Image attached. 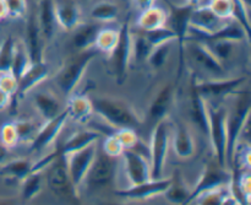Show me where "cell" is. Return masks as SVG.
Returning a JSON list of instances; mask_svg holds the SVG:
<instances>
[{
	"label": "cell",
	"instance_id": "1",
	"mask_svg": "<svg viewBox=\"0 0 251 205\" xmlns=\"http://www.w3.org/2000/svg\"><path fill=\"white\" fill-rule=\"evenodd\" d=\"M93 113L102 118L114 130L122 128L136 129L142 124L141 116L137 111L124 100L110 96H96L91 98Z\"/></svg>",
	"mask_w": 251,
	"mask_h": 205
},
{
	"label": "cell",
	"instance_id": "2",
	"mask_svg": "<svg viewBox=\"0 0 251 205\" xmlns=\"http://www.w3.org/2000/svg\"><path fill=\"white\" fill-rule=\"evenodd\" d=\"M234 101L230 108H227V147H226V159L227 167L232 169L234 160L235 147L239 138L244 130L245 125L250 120L251 97L247 88H243L239 92L233 95ZM232 171V170H230Z\"/></svg>",
	"mask_w": 251,
	"mask_h": 205
},
{
	"label": "cell",
	"instance_id": "3",
	"mask_svg": "<svg viewBox=\"0 0 251 205\" xmlns=\"http://www.w3.org/2000/svg\"><path fill=\"white\" fill-rule=\"evenodd\" d=\"M98 51L96 48L78 51L77 54L70 57L60 66L53 78V83L64 96L74 95L75 90L82 81L88 66L93 59L97 57Z\"/></svg>",
	"mask_w": 251,
	"mask_h": 205
},
{
	"label": "cell",
	"instance_id": "4",
	"mask_svg": "<svg viewBox=\"0 0 251 205\" xmlns=\"http://www.w3.org/2000/svg\"><path fill=\"white\" fill-rule=\"evenodd\" d=\"M172 139V122L168 117L154 124L150 143V165L152 178H161L166 166Z\"/></svg>",
	"mask_w": 251,
	"mask_h": 205
},
{
	"label": "cell",
	"instance_id": "5",
	"mask_svg": "<svg viewBox=\"0 0 251 205\" xmlns=\"http://www.w3.org/2000/svg\"><path fill=\"white\" fill-rule=\"evenodd\" d=\"M208 105V137L215 160L222 167H227V107L225 105ZM228 169V167H227Z\"/></svg>",
	"mask_w": 251,
	"mask_h": 205
},
{
	"label": "cell",
	"instance_id": "6",
	"mask_svg": "<svg viewBox=\"0 0 251 205\" xmlns=\"http://www.w3.org/2000/svg\"><path fill=\"white\" fill-rule=\"evenodd\" d=\"M168 5V27L173 29L176 34V41L178 43V79L183 73L184 64H185V43L188 41L189 27H190V15L194 7L189 5H178L172 2V0H166Z\"/></svg>",
	"mask_w": 251,
	"mask_h": 205
},
{
	"label": "cell",
	"instance_id": "7",
	"mask_svg": "<svg viewBox=\"0 0 251 205\" xmlns=\"http://www.w3.org/2000/svg\"><path fill=\"white\" fill-rule=\"evenodd\" d=\"M108 58L112 63L115 79L118 83L123 84L126 79L132 59V32L130 27V14L126 15L124 22L120 26L118 43Z\"/></svg>",
	"mask_w": 251,
	"mask_h": 205
},
{
	"label": "cell",
	"instance_id": "8",
	"mask_svg": "<svg viewBox=\"0 0 251 205\" xmlns=\"http://www.w3.org/2000/svg\"><path fill=\"white\" fill-rule=\"evenodd\" d=\"M232 178L233 172L227 167H222L221 165H218L216 160L206 162L198 182L191 188L190 196H189L185 205L193 204L201 194L206 193V192L220 188V187L229 186Z\"/></svg>",
	"mask_w": 251,
	"mask_h": 205
},
{
	"label": "cell",
	"instance_id": "9",
	"mask_svg": "<svg viewBox=\"0 0 251 205\" xmlns=\"http://www.w3.org/2000/svg\"><path fill=\"white\" fill-rule=\"evenodd\" d=\"M118 159L110 157L98 147L95 160L88 170L83 186L90 189H100L110 186L117 176Z\"/></svg>",
	"mask_w": 251,
	"mask_h": 205
},
{
	"label": "cell",
	"instance_id": "10",
	"mask_svg": "<svg viewBox=\"0 0 251 205\" xmlns=\"http://www.w3.org/2000/svg\"><path fill=\"white\" fill-rule=\"evenodd\" d=\"M193 81L198 92L206 100H208V98H225L235 95L245 88L248 78L247 76H237V78L227 76V78L199 80L198 78L193 76Z\"/></svg>",
	"mask_w": 251,
	"mask_h": 205
},
{
	"label": "cell",
	"instance_id": "11",
	"mask_svg": "<svg viewBox=\"0 0 251 205\" xmlns=\"http://www.w3.org/2000/svg\"><path fill=\"white\" fill-rule=\"evenodd\" d=\"M193 60L199 69L203 70L210 79L227 78L228 74L222 61L202 43L195 39H188L185 43V57Z\"/></svg>",
	"mask_w": 251,
	"mask_h": 205
},
{
	"label": "cell",
	"instance_id": "12",
	"mask_svg": "<svg viewBox=\"0 0 251 205\" xmlns=\"http://www.w3.org/2000/svg\"><path fill=\"white\" fill-rule=\"evenodd\" d=\"M97 149L98 143H95V144L88 145L85 149L71 152V154L64 156L65 157L69 177H70L74 189H75V192L78 196H80L81 187H83V181L86 178V175H87L88 170H90L91 165H92L93 160H95Z\"/></svg>",
	"mask_w": 251,
	"mask_h": 205
},
{
	"label": "cell",
	"instance_id": "13",
	"mask_svg": "<svg viewBox=\"0 0 251 205\" xmlns=\"http://www.w3.org/2000/svg\"><path fill=\"white\" fill-rule=\"evenodd\" d=\"M44 182L48 188L61 198H78L66 169L65 157L58 156L44 171Z\"/></svg>",
	"mask_w": 251,
	"mask_h": 205
},
{
	"label": "cell",
	"instance_id": "14",
	"mask_svg": "<svg viewBox=\"0 0 251 205\" xmlns=\"http://www.w3.org/2000/svg\"><path fill=\"white\" fill-rule=\"evenodd\" d=\"M172 181V177H161V178H152L144 183L130 186L127 188L115 191V194L120 198L127 199V201L142 202L149 201L154 197L163 196L164 192L169 187Z\"/></svg>",
	"mask_w": 251,
	"mask_h": 205
},
{
	"label": "cell",
	"instance_id": "15",
	"mask_svg": "<svg viewBox=\"0 0 251 205\" xmlns=\"http://www.w3.org/2000/svg\"><path fill=\"white\" fill-rule=\"evenodd\" d=\"M228 20H222L218 17L210 7L199 6L194 7L190 15V27H189V34L194 36H210L215 33ZM188 34V36H189Z\"/></svg>",
	"mask_w": 251,
	"mask_h": 205
},
{
	"label": "cell",
	"instance_id": "16",
	"mask_svg": "<svg viewBox=\"0 0 251 205\" xmlns=\"http://www.w3.org/2000/svg\"><path fill=\"white\" fill-rule=\"evenodd\" d=\"M124 162L125 175L130 186L144 183L152 179L150 160L135 150H124L120 156Z\"/></svg>",
	"mask_w": 251,
	"mask_h": 205
},
{
	"label": "cell",
	"instance_id": "17",
	"mask_svg": "<svg viewBox=\"0 0 251 205\" xmlns=\"http://www.w3.org/2000/svg\"><path fill=\"white\" fill-rule=\"evenodd\" d=\"M68 119V115H66L65 111H63L58 117L53 118L50 120H47L44 125H42L38 129V132H37V134L34 135L33 140H32L31 145H29V152L38 154V152H42L47 147L50 146L58 139Z\"/></svg>",
	"mask_w": 251,
	"mask_h": 205
},
{
	"label": "cell",
	"instance_id": "18",
	"mask_svg": "<svg viewBox=\"0 0 251 205\" xmlns=\"http://www.w3.org/2000/svg\"><path fill=\"white\" fill-rule=\"evenodd\" d=\"M49 74H50V69H49L48 64L46 61L29 64L28 68L22 73V75L17 80V90L14 97H12V105L22 100L27 93L31 92L39 84H42L46 79H48Z\"/></svg>",
	"mask_w": 251,
	"mask_h": 205
},
{
	"label": "cell",
	"instance_id": "19",
	"mask_svg": "<svg viewBox=\"0 0 251 205\" xmlns=\"http://www.w3.org/2000/svg\"><path fill=\"white\" fill-rule=\"evenodd\" d=\"M171 146L180 160H189L195 155L196 142L193 132L185 122L172 123Z\"/></svg>",
	"mask_w": 251,
	"mask_h": 205
},
{
	"label": "cell",
	"instance_id": "20",
	"mask_svg": "<svg viewBox=\"0 0 251 205\" xmlns=\"http://www.w3.org/2000/svg\"><path fill=\"white\" fill-rule=\"evenodd\" d=\"M56 24L64 31H74L81 25L82 11L76 0H53Z\"/></svg>",
	"mask_w": 251,
	"mask_h": 205
},
{
	"label": "cell",
	"instance_id": "21",
	"mask_svg": "<svg viewBox=\"0 0 251 205\" xmlns=\"http://www.w3.org/2000/svg\"><path fill=\"white\" fill-rule=\"evenodd\" d=\"M25 38H26L25 47H26V51L28 53L31 64L44 61V44H46V42H44L41 31H39L36 12H32L27 16L26 37Z\"/></svg>",
	"mask_w": 251,
	"mask_h": 205
},
{
	"label": "cell",
	"instance_id": "22",
	"mask_svg": "<svg viewBox=\"0 0 251 205\" xmlns=\"http://www.w3.org/2000/svg\"><path fill=\"white\" fill-rule=\"evenodd\" d=\"M174 98H176L174 86L171 85V84L162 86L157 91V93L152 98L151 103L149 106L147 115H149L150 119L158 122V120L168 117L169 112H171L172 107L174 105Z\"/></svg>",
	"mask_w": 251,
	"mask_h": 205
},
{
	"label": "cell",
	"instance_id": "23",
	"mask_svg": "<svg viewBox=\"0 0 251 205\" xmlns=\"http://www.w3.org/2000/svg\"><path fill=\"white\" fill-rule=\"evenodd\" d=\"M189 115L195 127L205 135L208 137V105L203 96L198 92L194 86L193 78L190 83V107Z\"/></svg>",
	"mask_w": 251,
	"mask_h": 205
},
{
	"label": "cell",
	"instance_id": "24",
	"mask_svg": "<svg viewBox=\"0 0 251 205\" xmlns=\"http://www.w3.org/2000/svg\"><path fill=\"white\" fill-rule=\"evenodd\" d=\"M32 102H33L34 110L43 118L44 122L58 117L64 111L58 96L51 92L50 90L37 91Z\"/></svg>",
	"mask_w": 251,
	"mask_h": 205
},
{
	"label": "cell",
	"instance_id": "25",
	"mask_svg": "<svg viewBox=\"0 0 251 205\" xmlns=\"http://www.w3.org/2000/svg\"><path fill=\"white\" fill-rule=\"evenodd\" d=\"M102 137V133L97 132L95 129L78 130V132L70 135L60 146L56 147V151L59 152L60 156H66V155L71 154V152L78 151V150L87 147L88 145L98 143V140Z\"/></svg>",
	"mask_w": 251,
	"mask_h": 205
},
{
	"label": "cell",
	"instance_id": "26",
	"mask_svg": "<svg viewBox=\"0 0 251 205\" xmlns=\"http://www.w3.org/2000/svg\"><path fill=\"white\" fill-rule=\"evenodd\" d=\"M64 111L73 122L87 123L93 115L92 101L86 95H71Z\"/></svg>",
	"mask_w": 251,
	"mask_h": 205
},
{
	"label": "cell",
	"instance_id": "27",
	"mask_svg": "<svg viewBox=\"0 0 251 205\" xmlns=\"http://www.w3.org/2000/svg\"><path fill=\"white\" fill-rule=\"evenodd\" d=\"M39 31L44 42L51 41L56 31V19L54 14L53 0H39L38 10L36 12Z\"/></svg>",
	"mask_w": 251,
	"mask_h": 205
},
{
	"label": "cell",
	"instance_id": "28",
	"mask_svg": "<svg viewBox=\"0 0 251 205\" xmlns=\"http://www.w3.org/2000/svg\"><path fill=\"white\" fill-rule=\"evenodd\" d=\"M167 21H168V14L164 11V9L152 5L142 10L140 16L137 17L136 25L140 31L147 32L167 26Z\"/></svg>",
	"mask_w": 251,
	"mask_h": 205
},
{
	"label": "cell",
	"instance_id": "29",
	"mask_svg": "<svg viewBox=\"0 0 251 205\" xmlns=\"http://www.w3.org/2000/svg\"><path fill=\"white\" fill-rule=\"evenodd\" d=\"M171 177V184L163 193L164 198L174 205H185L189 196H190L191 188L184 182L183 177L179 175V172H176Z\"/></svg>",
	"mask_w": 251,
	"mask_h": 205
},
{
	"label": "cell",
	"instance_id": "30",
	"mask_svg": "<svg viewBox=\"0 0 251 205\" xmlns=\"http://www.w3.org/2000/svg\"><path fill=\"white\" fill-rule=\"evenodd\" d=\"M33 169V162L28 159L19 157V159L9 160L0 166V175L6 178L15 179L21 182L25 177L28 176Z\"/></svg>",
	"mask_w": 251,
	"mask_h": 205
},
{
	"label": "cell",
	"instance_id": "31",
	"mask_svg": "<svg viewBox=\"0 0 251 205\" xmlns=\"http://www.w3.org/2000/svg\"><path fill=\"white\" fill-rule=\"evenodd\" d=\"M102 27L98 24H85L76 27L74 31L75 34L73 37V44L78 51L95 48V41L98 32Z\"/></svg>",
	"mask_w": 251,
	"mask_h": 205
},
{
	"label": "cell",
	"instance_id": "32",
	"mask_svg": "<svg viewBox=\"0 0 251 205\" xmlns=\"http://www.w3.org/2000/svg\"><path fill=\"white\" fill-rule=\"evenodd\" d=\"M44 184V172L33 171L21 181V198L31 202L41 193Z\"/></svg>",
	"mask_w": 251,
	"mask_h": 205
},
{
	"label": "cell",
	"instance_id": "33",
	"mask_svg": "<svg viewBox=\"0 0 251 205\" xmlns=\"http://www.w3.org/2000/svg\"><path fill=\"white\" fill-rule=\"evenodd\" d=\"M119 6L115 2L108 1V0H102L95 4L91 9V17L98 22H114L119 16Z\"/></svg>",
	"mask_w": 251,
	"mask_h": 205
},
{
	"label": "cell",
	"instance_id": "34",
	"mask_svg": "<svg viewBox=\"0 0 251 205\" xmlns=\"http://www.w3.org/2000/svg\"><path fill=\"white\" fill-rule=\"evenodd\" d=\"M119 39V29H100L98 32L95 41V48L98 53H103L105 56H109L115 48Z\"/></svg>",
	"mask_w": 251,
	"mask_h": 205
},
{
	"label": "cell",
	"instance_id": "35",
	"mask_svg": "<svg viewBox=\"0 0 251 205\" xmlns=\"http://www.w3.org/2000/svg\"><path fill=\"white\" fill-rule=\"evenodd\" d=\"M29 64H31V61H29V57L26 51V47H25V43L16 41L14 59H12V65L11 70L10 71H11L15 75V78L19 80V78L22 75V73L28 68Z\"/></svg>",
	"mask_w": 251,
	"mask_h": 205
},
{
	"label": "cell",
	"instance_id": "36",
	"mask_svg": "<svg viewBox=\"0 0 251 205\" xmlns=\"http://www.w3.org/2000/svg\"><path fill=\"white\" fill-rule=\"evenodd\" d=\"M15 47H16V41L12 36H7L0 43V73L11 70Z\"/></svg>",
	"mask_w": 251,
	"mask_h": 205
},
{
	"label": "cell",
	"instance_id": "37",
	"mask_svg": "<svg viewBox=\"0 0 251 205\" xmlns=\"http://www.w3.org/2000/svg\"><path fill=\"white\" fill-rule=\"evenodd\" d=\"M229 196H232L229 186L220 187L201 194L194 203H196V205H223Z\"/></svg>",
	"mask_w": 251,
	"mask_h": 205
},
{
	"label": "cell",
	"instance_id": "38",
	"mask_svg": "<svg viewBox=\"0 0 251 205\" xmlns=\"http://www.w3.org/2000/svg\"><path fill=\"white\" fill-rule=\"evenodd\" d=\"M152 48L153 47L150 44V42L147 41L146 37L144 36V33H136L132 34V59L136 63H142V61H146L149 58L150 53H151Z\"/></svg>",
	"mask_w": 251,
	"mask_h": 205
},
{
	"label": "cell",
	"instance_id": "39",
	"mask_svg": "<svg viewBox=\"0 0 251 205\" xmlns=\"http://www.w3.org/2000/svg\"><path fill=\"white\" fill-rule=\"evenodd\" d=\"M173 42H167V43L159 44V46L153 47L150 53L149 58H147V63L151 66L152 69H158L163 68L167 64L169 58V54H171V46Z\"/></svg>",
	"mask_w": 251,
	"mask_h": 205
},
{
	"label": "cell",
	"instance_id": "40",
	"mask_svg": "<svg viewBox=\"0 0 251 205\" xmlns=\"http://www.w3.org/2000/svg\"><path fill=\"white\" fill-rule=\"evenodd\" d=\"M142 33H144V36L146 37V39L150 42L152 47H157L159 44L167 43V42L176 41V34H174L173 29L168 26L152 29V31L142 32Z\"/></svg>",
	"mask_w": 251,
	"mask_h": 205
},
{
	"label": "cell",
	"instance_id": "41",
	"mask_svg": "<svg viewBox=\"0 0 251 205\" xmlns=\"http://www.w3.org/2000/svg\"><path fill=\"white\" fill-rule=\"evenodd\" d=\"M233 21L237 22L245 33L250 37V20H249V5L245 4L243 0H235L234 12H233Z\"/></svg>",
	"mask_w": 251,
	"mask_h": 205
},
{
	"label": "cell",
	"instance_id": "42",
	"mask_svg": "<svg viewBox=\"0 0 251 205\" xmlns=\"http://www.w3.org/2000/svg\"><path fill=\"white\" fill-rule=\"evenodd\" d=\"M235 0H210L207 6L222 20H232Z\"/></svg>",
	"mask_w": 251,
	"mask_h": 205
},
{
	"label": "cell",
	"instance_id": "43",
	"mask_svg": "<svg viewBox=\"0 0 251 205\" xmlns=\"http://www.w3.org/2000/svg\"><path fill=\"white\" fill-rule=\"evenodd\" d=\"M14 124L16 127L20 142H32L39 129L36 123L31 119H19L14 122Z\"/></svg>",
	"mask_w": 251,
	"mask_h": 205
},
{
	"label": "cell",
	"instance_id": "44",
	"mask_svg": "<svg viewBox=\"0 0 251 205\" xmlns=\"http://www.w3.org/2000/svg\"><path fill=\"white\" fill-rule=\"evenodd\" d=\"M0 143L7 149H14L19 144V134H17L14 122L5 123L1 125V128H0Z\"/></svg>",
	"mask_w": 251,
	"mask_h": 205
},
{
	"label": "cell",
	"instance_id": "45",
	"mask_svg": "<svg viewBox=\"0 0 251 205\" xmlns=\"http://www.w3.org/2000/svg\"><path fill=\"white\" fill-rule=\"evenodd\" d=\"M114 135L119 140L124 150L132 149L140 140L135 129H131V128H122V129L114 130Z\"/></svg>",
	"mask_w": 251,
	"mask_h": 205
},
{
	"label": "cell",
	"instance_id": "46",
	"mask_svg": "<svg viewBox=\"0 0 251 205\" xmlns=\"http://www.w3.org/2000/svg\"><path fill=\"white\" fill-rule=\"evenodd\" d=\"M5 4L9 11V19H24L27 16V0H5Z\"/></svg>",
	"mask_w": 251,
	"mask_h": 205
},
{
	"label": "cell",
	"instance_id": "47",
	"mask_svg": "<svg viewBox=\"0 0 251 205\" xmlns=\"http://www.w3.org/2000/svg\"><path fill=\"white\" fill-rule=\"evenodd\" d=\"M102 150L105 155H108V156L119 159V157L122 156L123 151H124V147L122 146L120 142L117 139L114 133H113V134L108 135L104 139L102 145Z\"/></svg>",
	"mask_w": 251,
	"mask_h": 205
},
{
	"label": "cell",
	"instance_id": "48",
	"mask_svg": "<svg viewBox=\"0 0 251 205\" xmlns=\"http://www.w3.org/2000/svg\"><path fill=\"white\" fill-rule=\"evenodd\" d=\"M0 88L7 95L14 97L17 90V79L15 78L14 74L11 71H6V73H0Z\"/></svg>",
	"mask_w": 251,
	"mask_h": 205
},
{
	"label": "cell",
	"instance_id": "49",
	"mask_svg": "<svg viewBox=\"0 0 251 205\" xmlns=\"http://www.w3.org/2000/svg\"><path fill=\"white\" fill-rule=\"evenodd\" d=\"M11 96L7 95L6 92H4V91L0 88V111L6 110V108L11 105Z\"/></svg>",
	"mask_w": 251,
	"mask_h": 205
},
{
	"label": "cell",
	"instance_id": "50",
	"mask_svg": "<svg viewBox=\"0 0 251 205\" xmlns=\"http://www.w3.org/2000/svg\"><path fill=\"white\" fill-rule=\"evenodd\" d=\"M9 150L10 149H7L6 146H4V145L0 143V166L4 165L5 162L7 161V157H9V154H10Z\"/></svg>",
	"mask_w": 251,
	"mask_h": 205
},
{
	"label": "cell",
	"instance_id": "51",
	"mask_svg": "<svg viewBox=\"0 0 251 205\" xmlns=\"http://www.w3.org/2000/svg\"><path fill=\"white\" fill-rule=\"evenodd\" d=\"M135 4H136V6L139 7L140 10H145L147 9V7L152 6V5H154V0H134Z\"/></svg>",
	"mask_w": 251,
	"mask_h": 205
},
{
	"label": "cell",
	"instance_id": "52",
	"mask_svg": "<svg viewBox=\"0 0 251 205\" xmlns=\"http://www.w3.org/2000/svg\"><path fill=\"white\" fill-rule=\"evenodd\" d=\"M6 19H9V11H7L6 4H5V0H0V22Z\"/></svg>",
	"mask_w": 251,
	"mask_h": 205
},
{
	"label": "cell",
	"instance_id": "53",
	"mask_svg": "<svg viewBox=\"0 0 251 205\" xmlns=\"http://www.w3.org/2000/svg\"><path fill=\"white\" fill-rule=\"evenodd\" d=\"M0 205H16L12 198H0Z\"/></svg>",
	"mask_w": 251,
	"mask_h": 205
},
{
	"label": "cell",
	"instance_id": "54",
	"mask_svg": "<svg viewBox=\"0 0 251 205\" xmlns=\"http://www.w3.org/2000/svg\"><path fill=\"white\" fill-rule=\"evenodd\" d=\"M201 1L202 0H186V5H189L191 7H196L199 5H201Z\"/></svg>",
	"mask_w": 251,
	"mask_h": 205
},
{
	"label": "cell",
	"instance_id": "55",
	"mask_svg": "<svg viewBox=\"0 0 251 205\" xmlns=\"http://www.w3.org/2000/svg\"><path fill=\"white\" fill-rule=\"evenodd\" d=\"M243 1H244L245 4H247V5H249V6H250V0H243Z\"/></svg>",
	"mask_w": 251,
	"mask_h": 205
}]
</instances>
